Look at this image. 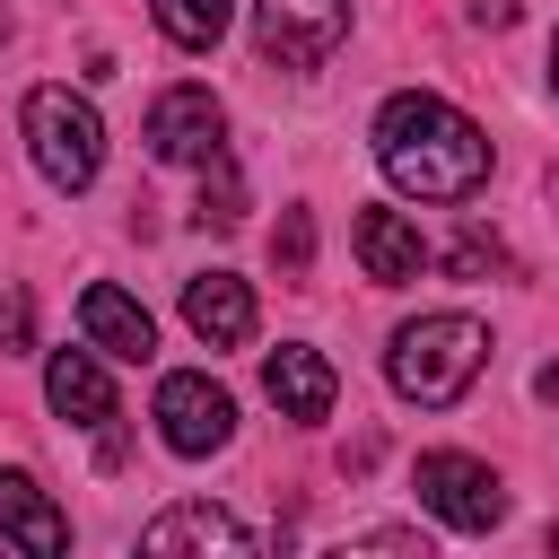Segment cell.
<instances>
[{
    "label": "cell",
    "instance_id": "1",
    "mask_svg": "<svg viewBox=\"0 0 559 559\" xmlns=\"http://www.w3.org/2000/svg\"><path fill=\"white\" fill-rule=\"evenodd\" d=\"M376 166H384V183L411 192V201H472V192L489 183V131H480L472 114H454L445 96L402 87V96H384V114H376Z\"/></svg>",
    "mask_w": 559,
    "mask_h": 559
},
{
    "label": "cell",
    "instance_id": "2",
    "mask_svg": "<svg viewBox=\"0 0 559 559\" xmlns=\"http://www.w3.org/2000/svg\"><path fill=\"white\" fill-rule=\"evenodd\" d=\"M480 367H489V323H472V314H419V323H402V332H393V349H384L393 393H402V402H419V411L463 402Z\"/></svg>",
    "mask_w": 559,
    "mask_h": 559
},
{
    "label": "cell",
    "instance_id": "3",
    "mask_svg": "<svg viewBox=\"0 0 559 559\" xmlns=\"http://www.w3.org/2000/svg\"><path fill=\"white\" fill-rule=\"evenodd\" d=\"M26 148H35V166H44L52 192H87L96 166H105V122H96L87 96L35 87V96H26Z\"/></svg>",
    "mask_w": 559,
    "mask_h": 559
},
{
    "label": "cell",
    "instance_id": "4",
    "mask_svg": "<svg viewBox=\"0 0 559 559\" xmlns=\"http://www.w3.org/2000/svg\"><path fill=\"white\" fill-rule=\"evenodd\" d=\"M411 489H419V507H428L437 524H454V533H498V524H507V489H498V472H489L480 454H419Z\"/></svg>",
    "mask_w": 559,
    "mask_h": 559
},
{
    "label": "cell",
    "instance_id": "5",
    "mask_svg": "<svg viewBox=\"0 0 559 559\" xmlns=\"http://www.w3.org/2000/svg\"><path fill=\"white\" fill-rule=\"evenodd\" d=\"M253 44L280 70H323L349 44V0H253Z\"/></svg>",
    "mask_w": 559,
    "mask_h": 559
},
{
    "label": "cell",
    "instance_id": "6",
    "mask_svg": "<svg viewBox=\"0 0 559 559\" xmlns=\"http://www.w3.org/2000/svg\"><path fill=\"white\" fill-rule=\"evenodd\" d=\"M157 437H166L183 463H201V454H218V445L236 437V402H227L210 376H192V367H183V376H166V384H157Z\"/></svg>",
    "mask_w": 559,
    "mask_h": 559
},
{
    "label": "cell",
    "instance_id": "7",
    "mask_svg": "<svg viewBox=\"0 0 559 559\" xmlns=\"http://www.w3.org/2000/svg\"><path fill=\"white\" fill-rule=\"evenodd\" d=\"M218 148H227V114H218L210 87H166L148 105V157L157 166H201Z\"/></svg>",
    "mask_w": 559,
    "mask_h": 559
},
{
    "label": "cell",
    "instance_id": "8",
    "mask_svg": "<svg viewBox=\"0 0 559 559\" xmlns=\"http://www.w3.org/2000/svg\"><path fill=\"white\" fill-rule=\"evenodd\" d=\"M349 245H358V271H367L376 288H411V280L428 271V236H419L402 210H358Z\"/></svg>",
    "mask_w": 559,
    "mask_h": 559
},
{
    "label": "cell",
    "instance_id": "9",
    "mask_svg": "<svg viewBox=\"0 0 559 559\" xmlns=\"http://www.w3.org/2000/svg\"><path fill=\"white\" fill-rule=\"evenodd\" d=\"M79 332H87V349H96V358H131V367L157 349V323H148V306H140V297H122L114 280H96V288L79 297Z\"/></svg>",
    "mask_w": 559,
    "mask_h": 559
},
{
    "label": "cell",
    "instance_id": "10",
    "mask_svg": "<svg viewBox=\"0 0 559 559\" xmlns=\"http://www.w3.org/2000/svg\"><path fill=\"white\" fill-rule=\"evenodd\" d=\"M183 323L210 349H245L253 341V288L236 271H201V280H183Z\"/></svg>",
    "mask_w": 559,
    "mask_h": 559
},
{
    "label": "cell",
    "instance_id": "11",
    "mask_svg": "<svg viewBox=\"0 0 559 559\" xmlns=\"http://www.w3.org/2000/svg\"><path fill=\"white\" fill-rule=\"evenodd\" d=\"M44 402L70 419V428H114V376L96 367V349H52V367H44Z\"/></svg>",
    "mask_w": 559,
    "mask_h": 559
},
{
    "label": "cell",
    "instance_id": "12",
    "mask_svg": "<svg viewBox=\"0 0 559 559\" xmlns=\"http://www.w3.org/2000/svg\"><path fill=\"white\" fill-rule=\"evenodd\" d=\"M0 542H17V550H35V559H61V550H70V515L44 498L35 472H0Z\"/></svg>",
    "mask_w": 559,
    "mask_h": 559
},
{
    "label": "cell",
    "instance_id": "13",
    "mask_svg": "<svg viewBox=\"0 0 559 559\" xmlns=\"http://www.w3.org/2000/svg\"><path fill=\"white\" fill-rule=\"evenodd\" d=\"M262 393L280 402V419H332L341 376H332L323 349H271V358H262Z\"/></svg>",
    "mask_w": 559,
    "mask_h": 559
},
{
    "label": "cell",
    "instance_id": "14",
    "mask_svg": "<svg viewBox=\"0 0 559 559\" xmlns=\"http://www.w3.org/2000/svg\"><path fill=\"white\" fill-rule=\"evenodd\" d=\"M140 550H253V533L227 515V507H166V515H148L140 524Z\"/></svg>",
    "mask_w": 559,
    "mask_h": 559
},
{
    "label": "cell",
    "instance_id": "15",
    "mask_svg": "<svg viewBox=\"0 0 559 559\" xmlns=\"http://www.w3.org/2000/svg\"><path fill=\"white\" fill-rule=\"evenodd\" d=\"M148 17H157V35L183 44V52H210V44L227 35V0H148Z\"/></svg>",
    "mask_w": 559,
    "mask_h": 559
},
{
    "label": "cell",
    "instance_id": "16",
    "mask_svg": "<svg viewBox=\"0 0 559 559\" xmlns=\"http://www.w3.org/2000/svg\"><path fill=\"white\" fill-rule=\"evenodd\" d=\"M201 218H210V227H236V218H245V175H236L227 148L201 157Z\"/></svg>",
    "mask_w": 559,
    "mask_h": 559
},
{
    "label": "cell",
    "instance_id": "17",
    "mask_svg": "<svg viewBox=\"0 0 559 559\" xmlns=\"http://www.w3.org/2000/svg\"><path fill=\"white\" fill-rule=\"evenodd\" d=\"M271 253H280V271L297 280V271L314 262V218H306V210H288V218H280V236H271Z\"/></svg>",
    "mask_w": 559,
    "mask_h": 559
},
{
    "label": "cell",
    "instance_id": "18",
    "mask_svg": "<svg viewBox=\"0 0 559 559\" xmlns=\"http://www.w3.org/2000/svg\"><path fill=\"white\" fill-rule=\"evenodd\" d=\"M507 262V245L489 236V227H463V245L445 253V271H463V280H480V271H498Z\"/></svg>",
    "mask_w": 559,
    "mask_h": 559
},
{
    "label": "cell",
    "instance_id": "19",
    "mask_svg": "<svg viewBox=\"0 0 559 559\" xmlns=\"http://www.w3.org/2000/svg\"><path fill=\"white\" fill-rule=\"evenodd\" d=\"M35 341V306H26V288H0V349H26Z\"/></svg>",
    "mask_w": 559,
    "mask_h": 559
},
{
    "label": "cell",
    "instance_id": "20",
    "mask_svg": "<svg viewBox=\"0 0 559 559\" xmlns=\"http://www.w3.org/2000/svg\"><path fill=\"white\" fill-rule=\"evenodd\" d=\"M533 393H542V402H559V358H550V367L533 376Z\"/></svg>",
    "mask_w": 559,
    "mask_h": 559
},
{
    "label": "cell",
    "instance_id": "21",
    "mask_svg": "<svg viewBox=\"0 0 559 559\" xmlns=\"http://www.w3.org/2000/svg\"><path fill=\"white\" fill-rule=\"evenodd\" d=\"M550 87H559V35H550Z\"/></svg>",
    "mask_w": 559,
    "mask_h": 559
},
{
    "label": "cell",
    "instance_id": "22",
    "mask_svg": "<svg viewBox=\"0 0 559 559\" xmlns=\"http://www.w3.org/2000/svg\"><path fill=\"white\" fill-rule=\"evenodd\" d=\"M550 542H559V524H550Z\"/></svg>",
    "mask_w": 559,
    "mask_h": 559
}]
</instances>
